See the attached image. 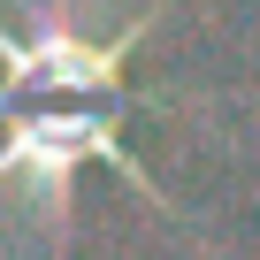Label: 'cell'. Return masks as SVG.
Masks as SVG:
<instances>
[{
  "label": "cell",
  "mask_w": 260,
  "mask_h": 260,
  "mask_svg": "<svg viewBox=\"0 0 260 260\" xmlns=\"http://www.w3.org/2000/svg\"><path fill=\"white\" fill-rule=\"evenodd\" d=\"M138 31H146V16L130 31H115V39H92L69 8H39L23 31H0V61H8L0 115L23 107V100H107Z\"/></svg>",
  "instance_id": "6da1fadb"
},
{
  "label": "cell",
  "mask_w": 260,
  "mask_h": 260,
  "mask_svg": "<svg viewBox=\"0 0 260 260\" xmlns=\"http://www.w3.org/2000/svg\"><path fill=\"white\" fill-rule=\"evenodd\" d=\"M8 146H0V184H23V207L31 214H61V199H69V176L84 169V161H107V169H122L130 184H146V169L122 153V138H115V122L100 115V107H8Z\"/></svg>",
  "instance_id": "7a4b0ae2"
}]
</instances>
